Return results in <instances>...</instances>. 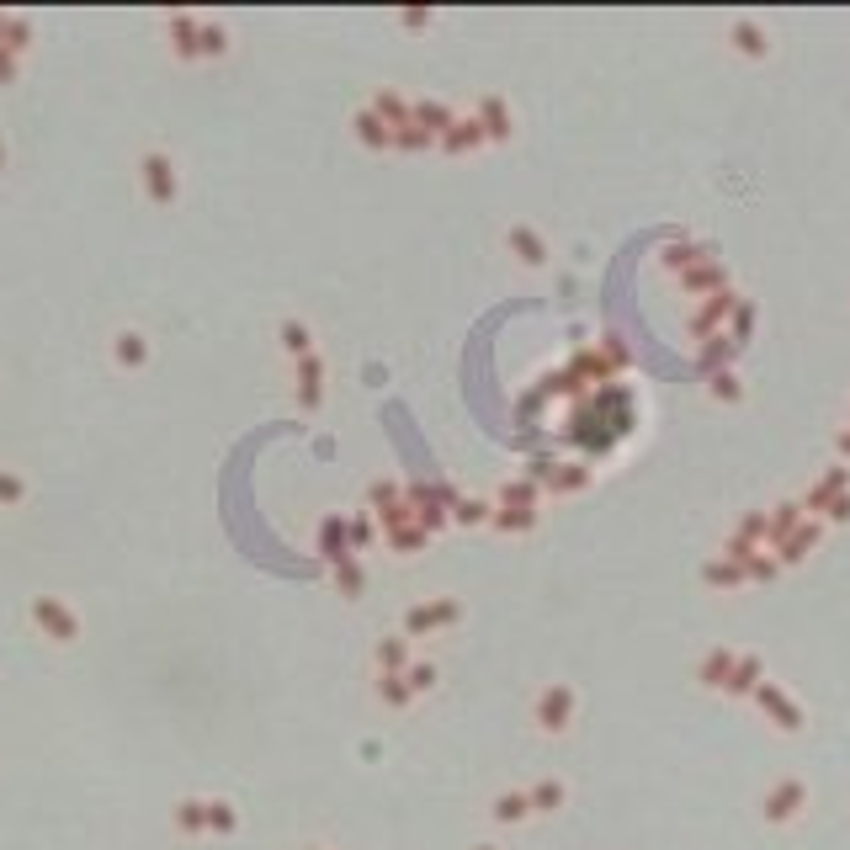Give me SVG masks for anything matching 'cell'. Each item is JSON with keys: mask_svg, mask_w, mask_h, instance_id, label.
Instances as JSON below:
<instances>
[{"mask_svg": "<svg viewBox=\"0 0 850 850\" xmlns=\"http://www.w3.org/2000/svg\"><path fill=\"white\" fill-rule=\"evenodd\" d=\"M144 170H149V186H155L160 197H170V176H165V160H144Z\"/></svg>", "mask_w": 850, "mask_h": 850, "instance_id": "3", "label": "cell"}, {"mask_svg": "<svg viewBox=\"0 0 850 850\" xmlns=\"http://www.w3.org/2000/svg\"><path fill=\"white\" fill-rule=\"evenodd\" d=\"M208 824H213V829H234V813H229V803H208Z\"/></svg>", "mask_w": 850, "mask_h": 850, "instance_id": "4", "label": "cell"}, {"mask_svg": "<svg viewBox=\"0 0 850 850\" xmlns=\"http://www.w3.org/2000/svg\"><path fill=\"white\" fill-rule=\"evenodd\" d=\"M202 824H208V803H192V797L176 803V829L181 835H202Z\"/></svg>", "mask_w": 850, "mask_h": 850, "instance_id": "2", "label": "cell"}, {"mask_svg": "<svg viewBox=\"0 0 850 850\" xmlns=\"http://www.w3.org/2000/svg\"><path fill=\"white\" fill-rule=\"evenodd\" d=\"M32 617H38V622H43L59 643H70V638H75V617H70L64 606H54V601H38V606H32Z\"/></svg>", "mask_w": 850, "mask_h": 850, "instance_id": "1", "label": "cell"}, {"mask_svg": "<svg viewBox=\"0 0 850 850\" xmlns=\"http://www.w3.org/2000/svg\"><path fill=\"white\" fill-rule=\"evenodd\" d=\"M117 351H123V362H139V356H144L139 335H123V346H117Z\"/></svg>", "mask_w": 850, "mask_h": 850, "instance_id": "5", "label": "cell"}]
</instances>
